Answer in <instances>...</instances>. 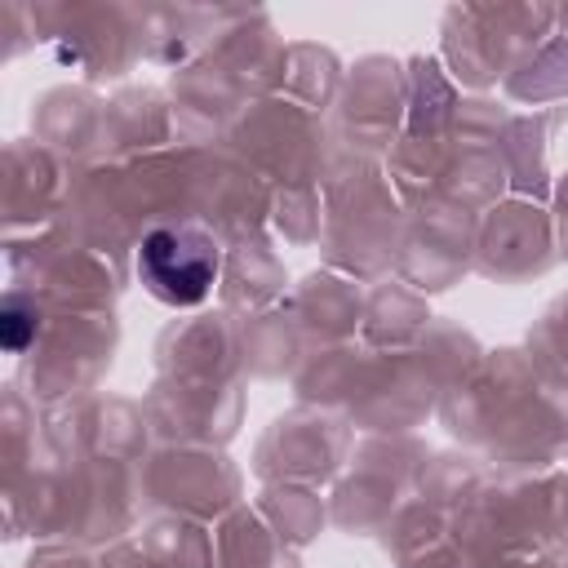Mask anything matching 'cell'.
Returning <instances> with one entry per match:
<instances>
[{"label": "cell", "mask_w": 568, "mask_h": 568, "mask_svg": "<svg viewBox=\"0 0 568 568\" xmlns=\"http://www.w3.org/2000/svg\"><path fill=\"white\" fill-rule=\"evenodd\" d=\"M217 266H222V253H217V240L200 226H164V231H151L138 248V271H142V284L169 302V306H195L209 297L213 280H217Z\"/></svg>", "instance_id": "cell-1"}, {"label": "cell", "mask_w": 568, "mask_h": 568, "mask_svg": "<svg viewBox=\"0 0 568 568\" xmlns=\"http://www.w3.org/2000/svg\"><path fill=\"white\" fill-rule=\"evenodd\" d=\"M0 328H4V346H9V351H22V346H27V337L36 333V315H31L22 302H4Z\"/></svg>", "instance_id": "cell-2"}]
</instances>
